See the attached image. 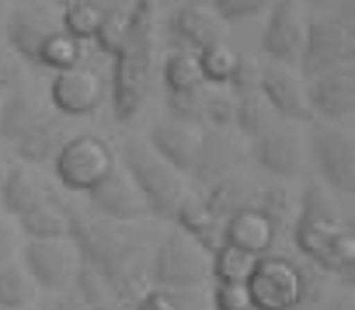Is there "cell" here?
<instances>
[{
	"instance_id": "f546056e",
	"label": "cell",
	"mask_w": 355,
	"mask_h": 310,
	"mask_svg": "<svg viewBox=\"0 0 355 310\" xmlns=\"http://www.w3.org/2000/svg\"><path fill=\"white\" fill-rule=\"evenodd\" d=\"M132 310H213L209 296H199V289H146Z\"/></svg>"
},
{
	"instance_id": "30bf717a",
	"label": "cell",
	"mask_w": 355,
	"mask_h": 310,
	"mask_svg": "<svg viewBox=\"0 0 355 310\" xmlns=\"http://www.w3.org/2000/svg\"><path fill=\"white\" fill-rule=\"evenodd\" d=\"M310 157L320 175V185L331 196L355 192V139H352L348 126L317 122L310 129Z\"/></svg>"
},
{
	"instance_id": "4dcf8cb0",
	"label": "cell",
	"mask_w": 355,
	"mask_h": 310,
	"mask_svg": "<svg viewBox=\"0 0 355 310\" xmlns=\"http://www.w3.org/2000/svg\"><path fill=\"white\" fill-rule=\"evenodd\" d=\"M234 98H237V108H234V126H237L248 139L261 136L272 122H279L258 91H244V94H234Z\"/></svg>"
},
{
	"instance_id": "277c9868",
	"label": "cell",
	"mask_w": 355,
	"mask_h": 310,
	"mask_svg": "<svg viewBox=\"0 0 355 310\" xmlns=\"http://www.w3.org/2000/svg\"><path fill=\"white\" fill-rule=\"evenodd\" d=\"M327 279L310 261H293L286 255H258L244 282L251 310H313L327 296Z\"/></svg>"
},
{
	"instance_id": "ffe728a7",
	"label": "cell",
	"mask_w": 355,
	"mask_h": 310,
	"mask_svg": "<svg viewBox=\"0 0 355 310\" xmlns=\"http://www.w3.org/2000/svg\"><path fill=\"white\" fill-rule=\"evenodd\" d=\"M53 199V192L42 185V178L28 168V164H11L0 175V209L8 220H21L25 213L46 206Z\"/></svg>"
},
{
	"instance_id": "f1b7e54d",
	"label": "cell",
	"mask_w": 355,
	"mask_h": 310,
	"mask_svg": "<svg viewBox=\"0 0 355 310\" xmlns=\"http://www.w3.org/2000/svg\"><path fill=\"white\" fill-rule=\"evenodd\" d=\"M196 60H199V74H202L206 84H213V87H227L230 77H234V70H237V63H241V53L223 39V42H216V46L196 53Z\"/></svg>"
},
{
	"instance_id": "603a6c76",
	"label": "cell",
	"mask_w": 355,
	"mask_h": 310,
	"mask_svg": "<svg viewBox=\"0 0 355 310\" xmlns=\"http://www.w3.org/2000/svg\"><path fill=\"white\" fill-rule=\"evenodd\" d=\"M70 136H67V119L63 115H56V112H49L39 126H32L21 139H15L11 146H15V157H18V164H46V161H53L56 157V150L67 143Z\"/></svg>"
},
{
	"instance_id": "d590c367",
	"label": "cell",
	"mask_w": 355,
	"mask_h": 310,
	"mask_svg": "<svg viewBox=\"0 0 355 310\" xmlns=\"http://www.w3.org/2000/svg\"><path fill=\"white\" fill-rule=\"evenodd\" d=\"M125 25H129V8H105L101 25H98V32H94V42H98V49H101L105 56L115 53V46H119L122 35H125Z\"/></svg>"
},
{
	"instance_id": "4316f807",
	"label": "cell",
	"mask_w": 355,
	"mask_h": 310,
	"mask_svg": "<svg viewBox=\"0 0 355 310\" xmlns=\"http://www.w3.org/2000/svg\"><path fill=\"white\" fill-rule=\"evenodd\" d=\"M35 300H39V289L21 268V261L0 265V310H28Z\"/></svg>"
},
{
	"instance_id": "ac0fdd59",
	"label": "cell",
	"mask_w": 355,
	"mask_h": 310,
	"mask_svg": "<svg viewBox=\"0 0 355 310\" xmlns=\"http://www.w3.org/2000/svg\"><path fill=\"white\" fill-rule=\"evenodd\" d=\"M84 196H87V206L108 223H132V220L146 216V206H143L139 192L132 189V182L125 178V171L119 164L94 189H87Z\"/></svg>"
},
{
	"instance_id": "8fae6325",
	"label": "cell",
	"mask_w": 355,
	"mask_h": 310,
	"mask_svg": "<svg viewBox=\"0 0 355 310\" xmlns=\"http://www.w3.org/2000/svg\"><path fill=\"white\" fill-rule=\"evenodd\" d=\"M18 255H21V268L28 272V279L42 293H63V289H70L73 286V275L80 268V258H77V248L70 244V237L25 241L18 248Z\"/></svg>"
},
{
	"instance_id": "5bb4252c",
	"label": "cell",
	"mask_w": 355,
	"mask_h": 310,
	"mask_svg": "<svg viewBox=\"0 0 355 310\" xmlns=\"http://www.w3.org/2000/svg\"><path fill=\"white\" fill-rule=\"evenodd\" d=\"M150 150L157 153L160 161H167L178 175H189L196 171V164L202 161V143H206V132L196 126V122H178V119H157L150 126V136H146Z\"/></svg>"
},
{
	"instance_id": "d4e9b609",
	"label": "cell",
	"mask_w": 355,
	"mask_h": 310,
	"mask_svg": "<svg viewBox=\"0 0 355 310\" xmlns=\"http://www.w3.org/2000/svg\"><path fill=\"white\" fill-rule=\"evenodd\" d=\"M160 77H164V94L189 98V94L206 91V80H202V74H199V60H196V53L174 49V53L164 60Z\"/></svg>"
},
{
	"instance_id": "3957f363",
	"label": "cell",
	"mask_w": 355,
	"mask_h": 310,
	"mask_svg": "<svg viewBox=\"0 0 355 310\" xmlns=\"http://www.w3.org/2000/svg\"><path fill=\"white\" fill-rule=\"evenodd\" d=\"M153 70H157V4L153 0H132L125 35L112 53V112L122 126L132 122L146 105Z\"/></svg>"
},
{
	"instance_id": "7c38bea8",
	"label": "cell",
	"mask_w": 355,
	"mask_h": 310,
	"mask_svg": "<svg viewBox=\"0 0 355 310\" xmlns=\"http://www.w3.org/2000/svg\"><path fill=\"white\" fill-rule=\"evenodd\" d=\"M306 25H310V18H306L303 0H275L268 8L265 35H261V49H265L268 63L296 70L303 42H306Z\"/></svg>"
},
{
	"instance_id": "9a60e30c",
	"label": "cell",
	"mask_w": 355,
	"mask_h": 310,
	"mask_svg": "<svg viewBox=\"0 0 355 310\" xmlns=\"http://www.w3.org/2000/svg\"><path fill=\"white\" fill-rule=\"evenodd\" d=\"M258 94L282 122H310L306 108V84L293 67L279 63H258Z\"/></svg>"
},
{
	"instance_id": "60d3db41",
	"label": "cell",
	"mask_w": 355,
	"mask_h": 310,
	"mask_svg": "<svg viewBox=\"0 0 355 310\" xmlns=\"http://www.w3.org/2000/svg\"><path fill=\"white\" fill-rule=\"evenodd\" d=\"M39 310H87V307L77 300V293L63 289V293H46V300L39 303Z\"/></svg>"
},
{
	"instance_id": "83f0119b",
	"label": "cell",
	"mask_w": 355,
	"mask_h": 310,
	"mask_svg": "<svg viewBox=\"0 0 355 310\" xmlns=\"http://www.w3.org/2000/svg\"><path fill=\"white\" fill-rule=\"evenodd\" d=\"M101 15H105V4H98V0H70L63 8V18H60V32L84 46L87 39H94Z\"/></svg>"
},
{
	"instance_id": "74e56055",
	"label": "cell",
	"mask_w": 355,
	"mask_h": 310,
	"mask_svg": "<svg viewBox=\"0 0 355 310\" xmlns=\"http://www.w3.org/2000/svg\"><path fill=\"white\" fill-rule=\"evenodd\" d=\"M209 307L213 310H251L244 282H216L209 293Z\"/></svg>"
},
{
	"instance_id": "8992f818",
	"label": "cell",
	"mask_w": 355,
	"mask_h": 310,
	"mask_svg": "<svg viewBox=\"0 0 355 310\" xmlns=\"http://www.w3.org/2000/svg\"><path fill=\"white\" fill-rule=\"evenodd\" d=\"M206 279H209V255L178 227L164 234L150 251L153 289H202Z\"/></svg>"
},
{
	"instance_id": "4fadbf2b",
	"label": "cell",
	"mask_w": 355,
	"mask_h": 310,
	"mask_svg": "<svg viewBox=\"0 0 355 310\" xmlns=\"http://www.w3.org/2000/svg\"><path fill=\"white\" fill-rule=\"evenodd\" d=\"M306 84V108L310 119H320L327 126H348L355 115V70H327L317 74Z\"/></svg>"
},
{
	"instance_id": "8d00e7d4",
	"label": "cell",
	"mask_w": 355,
	"mask_h": 310,
	"mask_svg": "<svg viewBox=\"0 0 355 310\" xmlns=\"http://www.w3.org/2000/svg\"><path fill=\"white\" fill-rule=\"evenodd\" d=\"M209 8L227 25V21H248V18L265 15L272 8V0H209Z\"/></svg>"
},
{
	"instance_id": "7402d4cb",
	"label": "cell",
	"mask_w": 355,
	"mask_h": 310,
	"mask_svg": "<svg viewBox=\"0 0 355 310\" xmlns=\"http://www.w3.org/2000/svg\"><path fill=\"white\" fill-rule=\"evenodd\" d=\"M174 227L182 230L185 237H192L206 255H213L220 244H223V216L202 199V196H196V192H189L185 199H182V206L174 209Z\"/></svg>"
},
{
	"instance_id": "f35d334b",
	"label": "cell",
	"mask_w": 355,
	"mask_h": 310,
	"mask_svg": "<svg viewBox=\"0 0 355 310\" xmlns=\"http://www.w3.org/2000/svg\"><path fill=\"white\" fill-rule=\"evenodd\" d=\"M21 80H25V63H21L4 42H0V98L11 94V91H18Z\"/></svg>"
},
{
	"instance_id": "ba28073f",
	"label": "cell",
	"mask_w": 355,
	"mask_h": 310,
	"mask_svg": "<svg viewBox=\"0 0 355 310\" xmlns=\"http://www.w3.org/2000/svg\"><path fill=\"white\" fill-rule=\"evenodd\" d=\"M53 164V175L63 189L70 192H87L94 189L112 168H115V153L112 146L94 136V132H77L70 136L60 150H56V157L49 161Z\"/></svg>"
},
{
	"instance_id": "5b68a950",
	"label": "cell",
	"mask_w": 355,
	"mask_h": 310,
	"mask_svg": "<svg viewBox=\"0 0 355 310\" xmlns=\"http://www.w3.org/2000/svg\"><path fill=\"white\" fill-rule=\"evenodd\" d=\"M119 168L125 171V178L132 182V189L139 192L146 213L171 220L174 209L182 206V199L189 196V182L185 175H178L167 161H160L157 153L150 150L146 139L129 136L119 150Z\"/></svg>"
},
{
	"instance_id": "2e32d148",
	"label": "cell",
	"mask_w": 355,
	"mask_h": 310,
	"mask_svg": "<svg viewBox=\"0 0 355 310\" xmlns=\"http://www.w3.org/2000/svg\"><path fill=\"white\" fill-rule=\"evenodd\" d=\"M105 98V84L101 77L91 70V67H70V70H60L53 74V84H49V108L63 119H80V115H91Z\"/></svg>"
},
{
	"instance_id": "836d02e7",
	"label": "cell",
	"mask_w": 355,
	"mask_h": 310,
	"mask_svg": "<svg viewBox=\"0 0 355 310\" xmlns=\"http://www.w3.org/2000/svg\"><path fill=\"white\" fill-rule=\"evenodd\" d=\"M80 63V42H73L70 35H63L60 28L46 39V46H42V53H39V70H53V74H60V70H70V67H77Z\"/></svg>"
},
{
	"instance_id": "e575fe53",
	"label": "cell",
	"mask_w": 355,
	"mask_h": 310,
	"mask_svg": "<svg viewBox=\"0 0 355 310\" xmlns=\"http://www.w3.org/2000/svg\"><path fill=\"white\" fill-rule=\"evenodd\" d=\"M234 108H237V98L227 87L202 91V98H199V122H206L213 129H230L234 126Z\"/></svg>"
},
{
	"instance_id": "ab89813d",
	"label": "cell",
	"mask_w": 355,
	"mask_h": 310,
	"mask_svg": "<svg viewBox=\"0 0 355 310\" xmlns=\"http://www.w3.org/2000/svg\"><path fill=\"white\" fill-rule=\"evenodd\" d=\"M15 255H18V227H15V220L0 216V265L15 261Z\"/></svg>"
},
{
	"instance_id": "d6986e66",
	"label": "cell",
	"mask_w": 355,
	"mask_h": 310,
	"mask_svg": "<svg viewBox=\"0 0 355 310\" xmlns=\"http://www.w3.org/2000/svg\"><path fill=\"white\" fill-rule=\"evenodd\" d=\"M223 28L227 25L216 18V11L209 4H178L167 21L171 42L182 53H202V49L223 42Z\"/></svg>"
},
{
	"instance_id": "b9f144b4",
	"label": "cell",
	"mask_w": 355,
	"mask_h": 310,
	"mask_svg": "<svg viewBox=\"0 0 355 310\" xmlns=\"http://www.w3.org/2000/svg\"><path fill=\"white\" fill-rule=\"evenodd\" d=\"M313 310H355V296H352V289H334Z\"/></svg>"
},
{
	"instance_id": "ee69618b",
	"label": "cell",
	"mask_w": 355,
	"mask_h": 310,
	"mask_svg": "<svg viewBox=\"0 0 355 310\" xmlns=\"http://www.w3.org/2000/svg\"><path fill=\"white\" fill-rule=\"evenodd\" d=\"M0 105H4V98H0Z\"/></svg>"
},
{
	"instance_id": "7bdbcfd3",
	"label": "cell",
	"mask_w": 355,
	"mask_h": 310,
	"mask_svg": "<svg viewBox=\"0 0 355 310\" xmlns=\"http://www.w3.org/2000/svg\"><path fill=\"white\" fill-rule=\"evenodd\" d=\"M178 4H209V0H178Z\"/></svg>"
},
{
	"instance_id": "6da1fadb",
	"label": "cell",
	"mask_w": 355,
	"mask_h": 310,
	"mask_svg": "<svg viewBox=\"0 0 355 310\" xmlns=\"http://www.w3.org/2000/svg\"><path fill=\"white\" fill-rule=\"evenodd\" d=\"M67 237L77 248L80 265H87L94 275L108 282V289L132 310V303L146 293L150 282V251L129 237V230H119L115 223H91L67 209Z\"/></svg>"
},
{
	"instance_id": "484cf974",
	"label": "cell",
	"mask_w": 355,
	"mask_h": 310,
	"mask_svg": "<svg viewBox=\"0 0 355 310\" xmlns=\"http://www.w3.org/2000/svg\"><path fill=\"white\" fill-rule=\"evenodd\" d=\"M15 227L25 241H56V237H67V209L56 199H49L46 206L15 220Z\"/></svg>"
},
{
	"instance_id": "1f68e13d",
	"label": "cell",
	"mask_w": 355,
	"mask_h": 310,
	"mask_svg": "<svg viewBox=\"0 0 355 310\" xmlns=\"http://www.w3.org/2000/svg\"><path fill=\"white\" fill-rule=\"evenodd\" d=\"M73 293H77V300H80L87 310H129V307L108 289V282H105L101 275H94L87 265L77 268V275H73Z\"/></svg>"
},
{
	"instance_id": "52a82bcc",
	"label": "cell",
	"mask_w": 355,
	"mask_h": 310,
	"mask_svg": "<svg viewBox=\"0 0 355 310\" xmlns=\"http://www.w3.org/2000/svg\"><path fill=\"white\" fill-rule=\"evenodd\" d=\"M282 220H286V196L279 189H265L254 196L251 206H244L223 220V244H234L254 258L268 255L279 237Z\"/></svg>"
},
{
	"instance_id": "cb8c5ba5",
	"label": "cell",
	"mask_w": 355,
	"mask_h": 310,
	"mask_svg": "<svg viewBox=\"0 0 355 310\" xmlns=\"http://www.w3.org/2000/svg\"><path fill=\"white\" fill-rule=\"evenodd\" d=\"M49 112H53V108H46V105H42L32 91H25V87L4 94V105H0V139H8V143L21 139V136H25L32 126H39Z\"/></svg>"
},
{
	"instance_id": "d6a6232c",
	"label": "cell",
	"mask_w": 355,
	"mask_h": 310,
	"mask_svg": "<svg viewBox=\"0 0 355 310\" xmlns=\"http://www.w3.org/2000/svg\"><path fill=\"white\" fill-rule=\"evenodd\" d=\"M251 265H254V255H248V251H241L234 244H220L209 255V275L216 282H248Z\"/></svg>"
},
{
	"instance_id": "44dd1931",
	"label": "cell",
	"mask_w": 355,
	"mask_h": 310,
	"mask_svg": "<svg viewBox=\"0 0 355 310\" xmlns=\"http://www.w3.org/2000/svg\"><path fill=\"white\" fill-rule=\"evenodd\" d=\"M60 25L46 15V11H15L11 18H8V25H4V46L21 60V63H28V67H35L39 70V53H42V46H46V39L56 32Z\"/></svg>"
},
{
	"instance_id": "7a4b0ae2",
	"label": "cell",
	"mask_w": 355,
	"mask_h": 310,
	"mask_svg": "<svg viewBox=\"0 0 355 310\" xmlns=\"http://www.w3.org/2000/svg\"><path fill=\"white\" fill-rule=\"evenodd\" d=\"M293 244L324 275L341 282V289H352L355 282V237L352 227L345 223L334 196L317 182L303 192L300 216L293 223Z\"/></svg>"
},
{
	"instance_id": "9c48e42d",
	"label": "cell",
	"mask_w": 355,
	"mask_h": 310,
	"mask_svg": "<svg viewBox=\"0 0 355 310\" xmlns=\"http://www.w3.org/2000/svg\"><path fill=\"white\" fill-rule=\"evenodd\" d=\"M355 63V39H352V21L345 18H310L306 25V42L296 63V74L303 80L327 74V70H345Z\"/></svg>"
},
{
	"instance_id": "e0dca14e",
	"label": "cell",
	"mask_w": 355,
	"mask_h": 310,
	"mask_svg": "<svg viewBox=\"0 0 355 310\" xmlns=\"http://www.w3.org/2000/svg\"><path fill=\"white\" fill-rule=\"evenodd\" d=\"M251 157L272 178H296L303 171V139L289 122H272L251 139Z\"/></svg>"
}]
</instances>
